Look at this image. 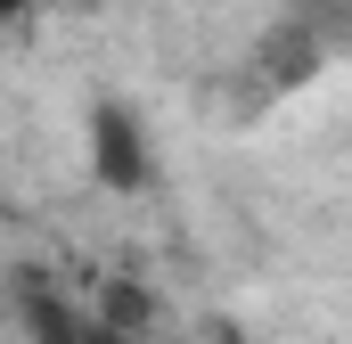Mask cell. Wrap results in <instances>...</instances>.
Masks as SVG:
<instances>
[{
	"label": "cell",
	"mask_w": 352,
	"mask_h": 344,
	"mask_svg": "<svg viewBox=\"0 0 352 344\" xmlns=\"http://www.w3.org/2000/svg\"><path fill=\"white\" fill-rule=\"evenodd\" d=\"M98 320H107V328H115V336H140V328H148V320H156V303H148V295H140V287H123V279H115V287H107V295H98Z\"/></svg>",
	"instance_id": "obj_2"
},
{
	"label": "cell",
	"mask_w": 352,
	"mask_h": 344,
	"mask_svg": "<svg viewBox=\"0 0 352 344\" xmlns=\"http://www.w3.org/2000/svg\"><path fill=\"white\" fill-rule=\"evenodd\" d=\"M90 131H98L107 180H115V189H131V180H140V148H131V123H123V107H98V115H90Z\"/></svg>",
	"instance_id": "obj_1"
},
{
	"label": "cell",
	"mask_w": 352,
	"mask_h": 344,
	"mask_svg": "<svg viewBox=\"0 0 352 344\" xmlns=\"http://www.w3.org/2000/svg\"><path fill=\"white\" fill-rule=\"evenodd\" d=\"M8 8H16V0H0V17H8Z\"/></svg>",
	"instance_id": "obj_3"
}]
</instances>
